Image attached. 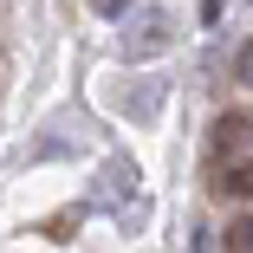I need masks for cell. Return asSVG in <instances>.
<instances>
[{
	"instance_id": "obj_1",
	"label": "cell",
	"mask_w": 253,
	"mask_h": 253,
	"mask_svg": "<svg viewBox=\"0 0 253 253\" xmlns=\"http://www.w3.org/2000/svg\"><path fill=\"white\" fill-rule=\"evenodd\" d=\"M214 156H221V163L253 156V111H221V117H214Z\"/></svg>"
},
{
	"instance_id": "obj_2",
	"label": "cell",
	"mask_w": 253,
	"mask_h": 253,
	"mask_svg": "<svg viewBox=\"0 0 253 253\" xmlns=\"http://www.w3.org/2000/svg\"><path fill=\"white\" fill-rule=\"evenodd\" d=\"M214 195L234 201V208H253V156H240V163H214Z\"/></svg>"
},
{
	"instance_id": "obj_3",
	"label": "cell",
	"mask_w": 253,
	"mask_h": 253,
	"mask_svg": "<svg viewBox=\"0 0 253 253\" xmlns=\"http://www.w3.org/2000/svg\"><path fill=\"white\" fill-rule=\"evenodd\" d=\"M163 45H169V13L149 7V13H143V33H130V39H124V52H130V59H156Z\"/></svg>"
},
{
	"instance_id": "obj_4",
	"label": "cell",
	"mask_w": 253,
	"mask_h": 253,
	"mask_svg": "<svg viewBox=\"0 0 253 253\" xmlns=\"http://www.w3.org/2000/svg\"><path fill=\"white\" fill-rule=\"evenodd\" d=\"M227 253H253V208H240V221L227 227Z\"/></svg>"
},
{
	"instance_id": "obj_5",
	"label": "cell",
	"mask_w": 253,
	"mask_h": 253,
	"mask_svg": "<svg viewBox=\"0 0 253 253\" xmlns=\"http://www.w3.org/2000/svg\"><path fill=\"white\" fill-rule=\"evenodd\" d=\"M234 72H240V84L253 91V39H240V52H234Z\"/></svg>"
},
{
	"instance_id": "obj_6",
	"label": "cell",
	"mask_w": 253,
	"mask_h": 253,
	"mask_svg": "<svg viewBox=\"0 0 253 253\" xmlns=\"http://www.w3.org/2000/svg\"><path fill=\"white\" fill-rule=\"evenodd\" d=\"M188 240H195V253H214V227H195Z\"/></svg>"
},
{
	"instance_id": "obj_7",
	"label": "cell",
	"mask_w": 253,
	"mask_h": 253,
	"mask_svg": "<svg viewBox=\"0 0 253 253\" xmlns=\"http://www.w3.org/2000/svg\"><path fill=\"white\" fill-rule=\"evenodd\" d=\"M124 7H130V0H97V13H111V20H117Z\"/></svg>"
}]
</instances>
